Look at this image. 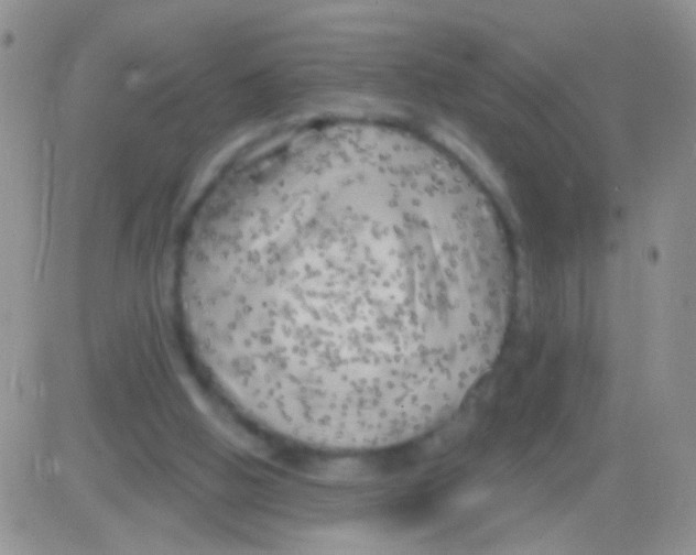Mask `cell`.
<instances>
[{
  "label": "cell",
  "instance_id": "1",
  "mask_svg": "<svg viewBox=\"0 0 696 555\" xmlns=\"http://www.w3.org/2000/svg\"><path fill=\"white\" fill-rule=\"evenodd\" d=\"M290 213L285 285L253 297L280 373L352 432L448 420L504 338L513 271L500 231L422 185L325 188Z\"/></svg>",
  "mask_w": 696,
  "mask_h": 555
}]
</instances>
